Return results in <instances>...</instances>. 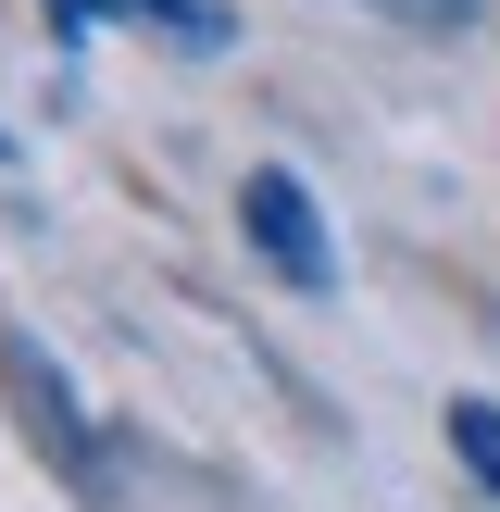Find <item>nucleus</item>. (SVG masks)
Here are the masks:
<instances>
[{
    "instance_id": "1",
    "label": "nucleus",
    "mask_w": 500,
    "mask_h": 512,
    "mask_svg": "<svg viewBox=\"0 0 500 512\" xmlns=\"http://www.w3.org/2000/svg\"><path fill=\"white\" fill-rule=\"evenodd\" d=\"M238 238H250V263L275 275V288H338V250H325V213H313V188H300L288 163H250L238 175Z\"/></svg>"
},
{
    "instance_id": "3",
    "label": "nucleus",
    "mask_w": 500,
    "mask_h": 512,
    "mask_svg": "<svg viewBox=\"0 0 500 512\" xmlns=\"http://www.w3.org/2000/svg\"><path fill=\"white\" fill-rule=\"evenodd\" d=\"M438 425H450V463H463V475H475V488H488V500H500V400H450V413H438Z\"/></svg>"
},
{
    "instance_id": "2",
    "label": "nucleus",
    "mask_w": 500,
    "mask_h": 512,
    "mask_svg": "<svg viewBox=\"0 0 500 512\" xmlns=\"http://www.w3.org/2000/svg\"><path fill=\"white\" fill-rule=\"evenodd\" d=\"M0 388H13V425H25V438H38L50 463H63L75 488L100 500V425L75 413V388H63V375H50V350H38V325H0Z\"/></svg>"
},
{
    "instance_id": "5",
    "label": "nucleus",
    "mask_w": 500,
    "mask_h": 512,
    "mask_svg": "<svg viewBox=\"0 0 500 512\" xmlns=\"http://www.w3.org/2000/svg\"><path fill=\"white\" fill-rule=\"evenodd\" d=\"M375 13H400V25H463L475 0H375Z\"/></svg>"
},
{
    "instance_id": "4",
    "label": "nucleus",
    "mask_w": 500,
    "mask_h": 512,
    "mask_svg": "<svg viewBox=\"0 0 500 512\" xmlns=\"http://www.w3.org/2000/svg\"><path fill=\"white\" fill-rule=\"evenodd\" d=\"M125 13H138V25H163V38H188V50H213V38H225V13H213V0H125Z\"/></svg>"
}]
</instances>
